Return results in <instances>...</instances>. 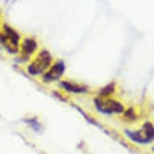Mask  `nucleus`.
<instances>
[{"label": "nucleus", "instance_id": "nucleus-3", "mask_svg": "<svg viewBox=\"0 0 154 154\" xmlns=\"http://www.w3.org/2000/svg\"><path fill=\"white\" fill-rule=\"evenodd\" d=\"M94 102V107L99 114L102 116H117V114H122L126 106L121 102V100L114 99V97H99L96 96L92 99Z\"/></svg>", "mask_w": 154, "mask_h": 154}, {"label": "nucleus", "instance_id": "nucleus-10", "mask_svg": "<svg viewBox=\"0 0 154 154\" xmlns=\"http://www.w3.org/2000/svg\"><path fill=\"white\" fill-rule=\"evenodd\" d=\"M116 91H117V89H116V82H111V84L100 87L99 91H97V96L99 97H112Z\"/></svg>", "mask_w": 154, "mask_h": 154}, {"label": "nucleus", "instance_id": "nucleus-8", "mask_svg": "<svg viewBox=\"0 0 154 154\" xmlns=\"http://www.w3.org/2000/svg\"><path fill=\"white\" fill-rule=\"evenodd\" d=\"M121 117H122V121L124 122H127V124H134V122H137L139 119H141V112H139V109L137 107H126L124 109V112L121 114Z\"/></svg>", "mask_w": 154, "mask_h": 154}, {"label": "nucleus", "instance_id": "nucleus-14", "mask_svg": "<svg viewBox=\"0 0 154 154\" xmlns=\"http://www.w3.org/2000/svg\"><path fill=\"white\" fill-rule=\"evenodd\" d=\"M152 152H154V146H152Z\"/></svg>", "mask_w": 154, "mask_h": 154}, {"label": "nucleus", "instance_id": "nucleus-2", "mask_svg": "<svg viewBox=\"0 0 154 154\" xmlns=\"http://www.w3.org/2000/svg\"><path fill=\"white\" fill-rule=\"evenodd\" d=\"M54 62V57L50 54L49 50L42 49L38 50L37 54L30 59V62L27 64V74L32 77H40Z\"/></svg>", "mask_w": 154, "mask_h": 154}, {"label": "nucleus", "instance_id": "nucleus-13", "mask_svg": "<svg viewBox=\"0 0 154 154\" xmlns=\"http://www.w3.org/2000/svg\"><path fill=\"white\" fill-rule=\"evenodd\" d=\"M4 25V14H2V10H0V27Z\"/></svg>", "mask_w": 154, "mask_h": 154}, {"label": "nucleus", "instance_id": "nucleus-7", "mask_svg": "<svg viewBox=\"0 0 154 154\" xmlns=\"http://www.w3.org/2000/svg\"><path fill=\"white\" fill-rule=\"evenodd\" d=\"M124 136H126L131 143L137 144V146H149L147 139L144 137L141 129H124Z\"/></svg>", "mask_w": 154, "mask_h": 154}, {"label": "nucleus", "instance_id": "nucleus-6", "mask_svg": "<svg viewBox=\"0 0 154 154\" xmlns=\"http://www.w3.org/2000/svg\"><path fill=\"white\" fill-rule=\"evenodd\" d=\"M37 52H38L37 38L35 37H22V42H20V54L32 59Z\"/></svg>", "mask_w": 154, "mask_h": 154}, {"label": "nucleus", "instance_id": "nucleus-1", "mask_svg": "<svg viewBox=\"0 0 154 154\" xmlns=\"http://www.w3.org/2000/svg\"><path fill=\"white\" fill-rule=\"evenodd\" d=\"M20 42H22V35L19 34L17 29H14L8 23H4L0 27V47L8 52L10 55H19L20 54Z\"/></svg>", "mask_w": 154, "mask_h": 154}, {"label": "nucleus", "instance_id": "nucleus-9", "mask_svg": "<svg viewBox=\"0 0 154 154\" xmlns=\"http://www.w3.org/2000/svg\"><path fill=\"white\" fill-rule=\"evenodd\" d=\"M141 131H143L144 137L147 139V143L152 144L154 143V124L151 121H144L143 126H141Z\"/></svg>", "mask_w": 154, "mask_h": 154}, {"label": "nucleus", "instance_id": "nucleus-5", "mask_svg": "<svg viewBox=\"0 0 154 154\" xmlns=\"http://www.w3.org/2000/svg\"><path fill=\"white\" fill-rule=\"evenodd\" d=\"M59 89L64 91L67 94H74V96H81V94H87L91 89L85 84H79V82L74 81H66V79H60L59 81Z\"/></svg>", "mask_w": 154, "mask_h": 154}, {"label": "nucleus", "instance_id": "nucleus-15", "mask_svg": "<svg viewBox=\"0 0 154 154\" xmlns=\"http://www.w3.org/2000/svg\"><path fill=\"white\" fill-rule=\"evenodd\" d=\"M0 52H2V47H0Z\"/></svg>", "mask_w": 154, "mask_h": 154}, {"label": "nucleus", "instance_id": "nucleus-4", "mask_svg": "<svg viewBox=\"0 0 154 154\" xmlns=\"http://www.w3.org/2000/svg\"><path fill=\"white\" fill-rule=\"evenodd\" d=\"M66 69H67L66 62L62 60V59H57V60L52 62V66L40 75V79H42L44 84H54V82H59L62 77H64V74H66Z\"/></svg>", "mask_w": 154, "mask_h": 154}, {"label": "nucleus", "instance_id": "nucleus-11", "mask_svg": "<svg viewBox=\"0 0 154 154\" xmlns=\"http://www.w3.org/2000/svg\"><path fill=\"white\" fill-rule=\"evenodd\" d=\"M25 124H27V126H30L32 131H35V132H42V124L38 122L37 117H30V119H25Z\"/></svg>", "mask_w": 154, "mask_h": 154}, {"label": "nucleus", "instance_id": "nucleus-12", "mask_svg": "<svg viewBox=\"0 0 154 154\" xmlns=\"http://www.w3.org/2000/svg\"><path fill=\"white\" fill-rule=\"evenodd\" d=\"M15 62H17V64H29V62H30V57L19 54V55H15Z\"/></svg>", "mask_w": 154, "mask_h": 154}]
</instances>
